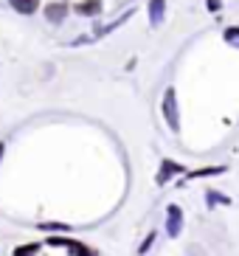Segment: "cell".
Returning <instances> with one entry per match:
<instances>
[{
  "instance_id": "obj_14",
  "label": "cell",
  "mask_w": 239,
  "mask_h": 256,
  "mask_svg": "<svg viewBox=\"0 0 239 256\" xmlns=\"http://www.w3.org/2000/svg\"><path fill=\"white\" fill-rule=\"evenodd\" d=\"M206 8H208L211 14H217L220 8H222V0H206Z\"/></svg>"
},
{
  "instance_id": "obj_6",
  "label": "cell",
  "mask_w": 239,
  "mask_h": 256,
  "mask_svg": "<svg viewBox=\"0 0 239 256\" xmlns=\"http://www.w3.org/2000/svg\"><path fill=\"white\" fill-rule=\"evenodd\" d=\"M166 17V0H150V23L152 28H158V26L164 23Z\"/></svg>"
},
{
  "instance_id": "obj_2",
  "label": "cell",
  "mask_w": 239,
  "mask_h": 256,
  "mask_svg": "<svg viewBox=\"0 0 239 256\" xmlns=\"http://www.w3.org/2000/svg\"><path fill=\"white\" fill-rule=\"evenodd\" d=\"M174 174H186V166L178 164V160H172V158H164L160 160V169H158V174H155V183L164 186V183L172 180Z\"/></svg>"
},
{
  "instance_id": "obj_12",
  "label": "cell",
  "mask_w": 239,
  "mask_h": 256,
  "mask_svg": "<svg viewBox=\"0 0 239 256\" xmlns=\"http://www.w3.org/2000/svg\"><path fill=\"white\" fill-rule=\"evenodd\" d=\"M37 250H40V245H37V242H31V245H22V248H17L14 256H34Z\"/></svg>"
},
{
  "instance_id": "obj_15",
  "label": "cell",
  "mask_w": 239,
  "mask_h": 256,
  "mask_svg": "<svg viewBox=\"0 0 239 256\" xmlns=\"http://www.w3.org/2000/svg\"><path fill=\"white\" fill-rule=\"evenodd\" d=\"M45 231H68V226L65 222H48V226H42Z\"/></svg>"
},
{
  "instance_id": "obj_16",
  "label": "cell",
  "mask_w": 239,
  "mask_h": 256,
  "mask_svg": "<svg viewBox=\"0 0 239 256\" xmlns=\"http://www.w3.org/2000/svg\"><path fill=\"white\" fill-rule=\"evenodd\" d=\"M3 152H6V144H0V160H3Z\"/></svg>"
},
{
  "instance_id": "obj_7",
  "label": "cell",
  "mask_w": 239,
  "mask_h": 256,
  "mask_svg": "<svg viewBox=\"0 0 239 256\" xmlns=\"http://www.w3.org/2000/svg\"><path fill=\"white\" fill-rule=\"evenodd\" d=\"M228 166H202V169H192L186 172V180H194V178H214V174H225Z\"/></svg>"
},
{
  "instance_id": "obj_9",
  "label": "cell",
  "mask_w": 239,
  "mask_h": 256,
  "mask_svg": "<svg viewBox=\"0 0 239 256\" xmlns=\"http://www.w3.org/2000/svg\"><path fill=\"white\" fill-rule=\"evenodd\" d=\"M12 3V8L14 12H20V14H34L40 6V0H8Z\"/></svg>"
},
{
  "instance_id": "obj_3",
  "label": "cell",
  "mask_w": 239,
  "mask_h": 256,
  "mask_svg": "<svg viewBox=\"0 0 239 256\" xmlns=\"http://www.w3.org/2000/svg\"><path fill=\"white\" fill-rule=\"evenodd\" d=\"M48 245H54V248H68L70 250V256H96V250L88 248V245H82V242H76V240H65V236H51L48 240Z\"/></svg>"
},
{
  "instance_id": "obj_5",
  "label": "cell",
  "mask_w": 239,
  "mask_h": 256,
  "mask_svg": "<svg viewBox=\"0 0 239 256\" xmlns=\"http://www.w3.org/2000/svg\"><path fill=\"white\" fill-rule=\"evenodd\" d=\"M74 8H76L82 17H96V14H102L104 3H102V0H79Z\"/></svg>"
},
{
  "instance_id": "obj_11",
  "label": "cell",
  "mask_w": 239,
  "mask_h": 256,
  "mask_svg": "<svg viewBox=\"0 0 239 256\" xmlns=\"http://www.w3.org/2000/svg\"><path fill=\"white\" fill-rule=\"evenodd\" d=\"M206 203H208V206H214V203L231 206V197H228V194H220V192H214V188H208V192H206Z\"/></svg>"
},
{
  "instance_id": "obj_10",
  "label": "cell",
  "mask_w": 239,
  "mask_h": 256,
  "mask_svg": "<svg viewBox=\"0 0 239 256\" xmlns=\"http://www.w3.org/2000/svg\"><path fill=\"white\" fill-rule=\"evenodd\" d=\"M222 40L228 42V48H236V51H239V26H225V28H222Z\"/></svg>"
},
{
  "instance_id": "obj_8",
  "label": "cell",
  "mask_w": 239,
  "mask_h": 256,
  "mask_svg": "<svg viewBox=\"0 0 239 256\" xmlns=\"http://www.w3.org/2000/svg\"><path fill=\"white\" fill-rule=\"evenodd\" d=\"M45 17H48L51 23H62L68 17V3H48V6H45Z\"/></svg>"
},
{
  "instance_id": "obj_4",
  "label": "cell",
  "mask_w": 239,
  "mask_h": 256,
  "mask_svg": "<svg viewBox=\"0 0 239 256\" xmlns=\"http://www.w3.org/2000/svg\"><path fill=\"white\" fill-rule=\"evenodd\" d=\"M180 231H183V211H180V206H166V234L169 236H180Z\"/></svg>"
},
{
  "instance_id": "obj_1",
  "label": "cell",
  "mask_w": 239,
  "mask_h": 256,
  "mask_svg": "<svg viewBox=\"0 0 239 256\" xmlns=\"http://www.w3.org/2000/svg\"><path fill=\"white\" fill-rule=\"evenodd\" d=\"M160 113H164V121L169 124V130H172V132H180V113H178V93H174V88H166L164 90Z\"/></svg>"
},
{
  "instance_id": "obj_13",
  "label": "cell",
  "mask_w": 239,
  "mask_h": 256,
  "mask_svg": "<svg viewBox=\"0 0 239 256\" xmlns=\"http://www.w3.org/2000/svg\"><path fill=\"white\" fill-rule=\"evenodd\" d=\"M152 242H155V231H152V234H150V236H146V240H144V242H141V248H138V254H146V250H150V248H152Z\"/></svg>"
}]
</instances>
